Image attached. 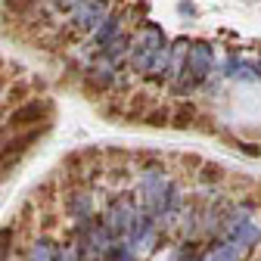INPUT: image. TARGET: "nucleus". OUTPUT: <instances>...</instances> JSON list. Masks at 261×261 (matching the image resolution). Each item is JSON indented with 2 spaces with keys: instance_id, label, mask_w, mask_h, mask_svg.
I'll use <instances>...</instances> for the list:
<instances>
[{
  "instance_id": "f257e3e1",
  "label": "nucleus",
  "mask_w": 261,
  "mask_h": 261,
  "mask_svg": "<svg viewBox=\"0 0 261 261\" xmlns=\"http://www.w3.org/2000/svg\"><path fill=\"white\" fill-rule=\"evenodd\" d=\"M208 72H212V47L202 44V41L187 47V62H184L180 75H177V90L187 93L193 87H199L208 78Z\"/></svg>"
},
{
  "instance_id": "f03ea898",
  "label": "nucleus",
  "mask_w": 261,
  "mask_h": 261,
  "mask_svg": "<svg viewBox=\"0 0 261 261\" xmlns=\"http://www.w3.org/2000/svg\"><path fill=\"white\" fill-rule=\"evenodd\" d=\"M162 47H168L165 31H162L155 22L143 25L140 38L130 44V65H134V72H146L149 65H152V59H155V53H159Z\"/></svg>"
},
{
  "instance_id": "7ed1b4c3",
  "label": "nucleus",
  "mask_w": 261,
  "mask_h": 261,
  "mask_svg": "<svg viewBox=\"0 0 261 261\" xmlns=\"http://www.w3.org/2000/svg\"><path fill=\"white\" fill-rule=\"evenodd\" d=\"M72 13H75V25L90 31L106 19V0H84V4H78Z\"/></svg>"
},
{
  "instance_id": "20e7f679",
  "label": "nucleus",
  "mask_w": 261,
  "mask_h": 261,
  "mask_svg": "<svg viewBox=\"0 0 261 261\" xmlns=\"http://www.w3.org/2000/svg\"><path fill=\"white\" fill-rule=\"evenodd\" d=\"M134 218H137V212H134V205H130V202H118V205H112L109 221H106L109 237H112V233H115V237L127 233L130 227H134Z\"/></svg>"
},
{
  "instance_id": "39448f33",
  "label": "nucleus",
  "mask_w": 261,
  "mask_h": 261,
  "mask_svg": "<svg viewBox=\"0 0 261 261\" xmlns=\"http://www.w3.org/2000/svg\"><path fill=\"white\" fill-rule=\"evenodd\" d=\"M127 50H130V41L124 35H115L109 44H103V62H109V65H115V69H118V62H121V56Z\"/></svg>"
},
{
  "instance_id": "423d86ee",
  "label": "nucleus",
  "mask_w": 261,
  "mask_h": 261,
  "mask_svg": "<svg viewBox=\"0 0 261 261\" xmlns=\"http://www.w3.org/2000/svg\"><path fill=\"white\" fill-rule=\"evenodd\" d=\"M258 240H261L258 227H252L249 221H237V224H233V246H240V249H249V246H255Z\"/></svg>"
},
{
  "instance_id": "0eeeda50",
  "label": "nucleus",
  "mask_w": 261,
  "mask_h": 261,
  "mask_svg": "<svg viewBox=\"0 0 261 261\" xmlns=\"http://www.w3.org/2000/svg\"><path fill=\"white\" fill-rule=\"evenodd\" d=\"M243 258V249L233 246V243H227V246H215L212 252V261H240Z\"/></svg>"
},
{
  "instance_id": "6e6552de",
  "label": "nucleus",
  "mask_w": 261,
  "mask_h": 261,
  "mask_svg": "<svg viewBox=\"0 0 261 261\" xmlns=\"http://www.w3.org/2000/svg\"><path fill=\"white\" fill-rule=\"evenodd\" d=\"M115 35H118V19L109 16V19H103V28L96 31V44H109Z\"/></svg>"
},
{
  "instance_id": "1a4fd4ad",
  "label": "nucleus",
  "mask_w": 261,
  "mask_h": 261,
  "mask_svg": "<svg viewBox=\"0 0 261 261\" xmlns=\"http://www.w3.org/2000/svg\"><path fill=\"white\" fill-rule=\"evenodd\" d=\"M28 261H53V246H50L47 240L35 243V249H31V258H28Z\"/></svg>"
},
{
  "instance_id": "9d476101",
  "label": "nucleus",
  "mask_w": 261,
  "mask_h": 261,
  "mask_svg": "<svg viewBox=\"0 0 261 261\" xmlns=\"http://www.w3.org/2000/svg\"><path fill=\"white\" fill-rule=\"evenodd\" d=\"M72 212H75L78 218H87V215H90V196H87V193H78V196H75Z\"/></svg>"
},
{
  "instance_id": "9b49d317",
  "label": "nucleus",
  "mask_w": 261,
  "mask_h": 261,
  "mask_svg": "<svg viewBox=\"0 0 261 261\" xmlns=\"http://www.w3.org/2000/svg\"><path fill=\"white\" fill-rule=\"evenodd\" d=\"M56 4H59L62 10H75L78 4H84V0H56Z\"/></svg>"
},
{
  "instance_id": "f8f14e48",
  "label": "nucleus",
  "mask_w": 261,
  "mask_h": 261,
  "mask_svg": "<svg viewBox=\"0 0 261 261\" xmlns=\"http://www.w3.org/2000/svg\"><path fill=\"white\" fill-rule=\"evenodd\" d=\"M112 261H130V252L127 249H118V252H112Z\"/></svg>"
}]
</instances>
